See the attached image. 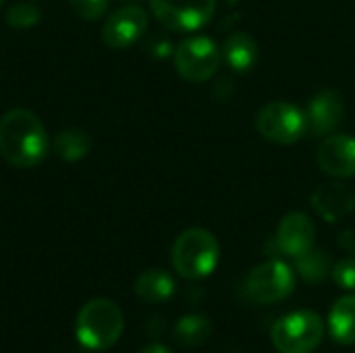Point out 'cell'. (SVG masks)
<instances>
[{
  "label": "cell",
  "mask_w": 355,
  "mask_h": 353,
  "mask_svg": "<svg viewBox=\"0 0 355 353\" xmlns=\"http://www.w3.org/2000/svg\"><path fill=\"white\" fill-rule=\"evenodd\" d=\"M212 335V322L204 314H185L177 320L173 337L181 347H200Z\"/></svg>",
  "instance_id": "cell-17"
},
{
  "label": "cell",
  "mask_w": 355,
  "mask_h": 353,
  "mask_svg": "<svg viewBox=\"0 0 355 353\" xmlns=\"http://www.w3.org/2000/svg\"><path fill=\"white\" fill-rule=\"evenodd\" d=\"M73 12L83 21H98L108 10L110 0H69Z\"/></svg>",
  "instance_id": "cell-21"
},
{
  "label": "cell",
  "mask_w": 355,
  "mask_h": 353,
  "mask_svg": "<svg viewBox=\"0 0 355 353\" xmlns=\"http://www.w3.org/2000/svg\"><path fill=\"white\" fill-rule=\"evenodd\" d=\"M318 166L337 179L355 177V137L327 135L318 148Z\"/></svg>",
  "instance_id": "cell-12"
},
{
  "label": "cell",
  "mask_w": 355,
  "mask_h": 353,
  "mask_svg": "<svg viewBox=\"0 0 355 353\" xmlns=\"http://www.w3.org/2000/svg\"><path fill=\"white\" fill-rule=\"evenodd\" d=\"M148 29V12L139 4H125L116 8L102 25V42L112 50L133 46Z\"/></svg>",
  "instance_id": "cell-9"
},
{
  "label": "cell",
  "mask_w": 355,
  "mask_h": 353,
  "mask_svg": "<svg viewBox=\"0 0 355 353\" xmlns=\"http://www.w3.org/2000/svg\"><path fill=\"white\" fill-rule=\"evenodd\" d=\"M324 337V322L312 310H297L279 318L270 331V341L279 353H312Z\"/></svg>",
  "instance_id": "cell-4"
},
{
  "label": "cell",
  "mask_w": 355,
  "mask_h": 353,
  "mask_svg": "<svg viewBox=\"0 0 355 353\" xmlns=\"http://www.w3.org/2000/svg\"><path fill=\"white\" fill-rule=\"evenodd\" d=\"M316 241V227L312 218L304 212H289L277 227L272 248L279 256L300 258L308 250L314 248Z\"/></svg>",
  "instance_id": "cell-10"
},
{
  "label": "cell",
  "mask_w": 355,
  "mask_h": 353,
  "mask_svg": "<svg viewBox=\"0 0 355 353\" xmlns=\"http://www.w3.org/2000/svg\"><path fill=\"white\" fill-rule=\"evenodd\" d=\"M171 262L179 277L200 281L210 277L220 262L218 239L202 227L185 229L173 243Z\"/></svg>",
  "instance_id": "cell-2"
},
{
  "label": "cell",
  "mask_w": 355,
  "mask_h": 353,
  "mask_svg": "<svg viewBox=\"0 0 355 353\" xmlns=\"http://www.w3.org/2000/svg\"><path fill=\"white\" fill-rule=\"evenodd\" d=\"M152 12L166 29L177 33L198 31L210 23L216 0H150Z\"/></svg>",
  "instance_id": "cell-8"
},
{
  "label": "cell",
  "mask_w": 355,
  "mask_h": 353,
  "mask_svg": "<svg viewBox=\"0 0 355 353\" xmlns=\"http://www.w3.org/2000/svg\"><path fill=\"white\" fill-rule=\"evenodd\" d=\"M54 154L64 162H79L92 150V139L81 129H64L52 141Z\"/></svg>",
  "instance_id": "cell-18"
},
{
  "label": "cell",
  "mask_w": 355,
  "mask_h": 353,
  "mask_svg": "<svg viewBox=\"0 0 355 353\" xmlns=\"http://www.w3.org/2000/svg\"><path fill=\"white\" fill-rule=\"evenodd\" d=\"M175 279L158 268H150L144 270L137 279H135V293L139 300L148 302V304H162L168 302L175 295Z\"/></svg>",
  "instance_id": "cell-16"
},
{
  "label": "cell",
  "mask_w": 355,
  "mask_h": 353,
  "mask_svg": "<svg viewBox=\"0 0 355 353\" xmlns=\"http://www.w3.org/2000/svg\"><path fill=\"white\" fill-rule=\"evenodd\" d=\"M2 2H4V0H0V4H2Z\"/></svg>",
  "instance_id": "cell-24"
},
{
  "label": "cell",
  "mask_w": 355,
  "mask_h": 353,
  "mask_svg": "<svg viewBox=\"0 0 355 353\" xmlns=\"http://www.w3.org/2000/svg\"><path fill=\"white\" fill-rule=\"evenodd\" d=\"M331 277H333V281L341 289L355 293V258H343V260H339L333 266Z\"/></svg>",
  "instance_id": "cell-22"
},
{
  "label": "cell",
  "mask_w": 355,
  "mask_h": 353,
  "mask_svg": "<svg viewBox=\"0 0 355 353\" xmlns=\"http://www.w3.org/2000/svg\"><path fill=\"white\" fill-rule=\"evenodd\" d=\"M177 73L191 83H204L220 69L223 50L208 35H189L181 40L173 50Z\"/></svg>",
  "instance_id": "cell-5"
},
{
  "label": "cell",
  "mask_w": 355,
  "mask_h": 353,
  "mask_svg": "<svg viewBox=\"0 0 355 353\" xmlns=\"http://www.w3.org/2000/svg\"><path fill=\"white\" fill-rule=\"evenodd\" d=\"M42 19V12L35 4L31 2H19V4H12L8 10H6V23L10 27H17V29H27V27H33L37 25Z\"/></svg>",
  "instance_id": "cell-20"
},
{
  "label": "cell",
  "mask_w": 355,
  "mask_h": 353,
  "mask_svg": "<svg viewBox=\"0 0 355 353\" xmlns=\"http://www.w3.org/2000/svg\"><path fill=\"white\" fill-rule=\"evenodd\" d=\"M220 50H223V60L235 73H248L258 62V42L245 31L231 33Z\"/></svg>",
  "instance_id": "cell-14"
},
{
  "label": "cell",
  "mask_w": 355,
  "mask_h": 353,
  "mask_svg": "<svg viewBox=\"0 0 355 353\" xmlns=\"http://www.w3.org/2000/svg\"><path fill=\"white\" fill-rule=\"evenodd\" d=\"M306 123L308 133L312 137H327L337 131L345 117V104L339 92L335 89H322L318 92L306 106Z\"/></svg>",
  "instance_id": "cell-11"
},
{
  "label": "cell",
  "mask_w": 355,
  "mask_h": 353,
  "mask_svg": "<svg viewBox=\"0 0 355 353\" xmlns=\"http://www.w3.org/2000/svg\"><path fill=\"white\" fill-rule=\"evenodd\" d=\"M310 204L327 223H339L355 210V191L345 183H324L312 191Z\"/></svg>",
  "instance_id": "cell-13"
},
{
  "label": "cell",
  "mask_w": 355,
  "mask_h": 353,
  "mask_svg": "<svg viewBox=\"0 0 355 353\" xmlns=\"http://www.w3.org/2000/svg\"><path fill=\"white\" fill-rule=\"evenodd\" d=\"M295 270L306 283L316 285V283H322L331 277L333 264H331V258L327 252L312 248L306 254H302L300 258H295Z\"/></svg>",
  "instance_id": "cell-19"
},
{
  "label": "cell",
  "mask_w": 355,
  "mask_h": 353,
  "mask_svg": "<svg viewBox=\"0 0 355 353\" xmlns=\"http://www.w3.org/2000/svg\"><path fill=\"white\" fill-rule=\"evenodd\" d=\"M256 129L270 144L291 146L308 133L306 112L291 102L277 100L260 108Z\"/></svg>",
  "instance_id": "cell-7"
},
{
  "label": "cell",
  "mask_w": 355,
  "mask_h": 353,
  "mask_svg": "<svg viewBox=\"0 0 355 353\" xmlns=\"http://www.w3.org/2000/svg\"><path fill=\"white\" fill-rule=\"evenodd\" d=\"M293 289L295 273L281 258H270L258 264L243 279V295L256 304H279L287 300Z\"/></svg>",
  "instance_id": "cell-6"
},
{
  "label": "cell",
  "mask_w": 355,
  "mask_h": 353,
  "mask_svg": "<svg viewBox=\"0 0 355 353\" xmlns=\"http://www.w3.org/2000/svg\"><path fill=\"white\" fill-rule=\"evenodd\" d=\"M137 353H171V350L160 345V343H152V345H146L144 350H139Z\"/></svg>",
  "instance_id": "cell-23"
},
{
  "label": "cell",
  "mask_w": 355,
  "mask_h": 353,
  "mask_svg": "<svg viewBox=\"0 0 355 353\" xmlns=\"http://www.w3.org/2000/svg\"><path fill=\"white\" fill-rule=\"evenodd\" d=\"M329 331L335 343L355 345V293L339 298L329 312Z\"/></svg>",
  "instance_id": "cell-15"
},
{
  "label": "cell",
  "mask_w": 355,
  "mask_h": 353,
  "mask_svg": "<svg viewBox=\"0 0 355 353\" xmlns=\"http://www.w3.org/2000/svg\"><path fill=\"white\" fill-rule=\"evenodd\" d=\"M123 329L125 316L121 308L104 298L87 302L75 318V337L89 352H106L114 347Z\"/></svg>",
  "instance_id": "cell-3"
},
{
  "label": "cell",
  "mask_w": 355,
  "mask_h": 353,
  "mask_svg": "<svg viewBox=\"0 0 355 353\" xmlns=\"http://www.w3.org/2000/svg\"><path fill=\"white\" fill-rule=\"evenodd\" d=\"M44 123L27 108L8 110L0 119V156L15 169H33L48 154Z\"/></svg>",
  "instance_id": "cell-1"
},
{
  "label": "cell",
  "mask_w": 355,
  "mask_h": 353,
  "mask_svg": "<svg viewBox=\"0 0 355 353\" xmlns=\"http://www.w3.org/2000/svg\"><path fill=\"white\" fill-rule=\"evenodd\" d=\"M133 2H137V0H133Z\"/></svg>",
  "instance_id": "cell-25"
}]
</instances>
